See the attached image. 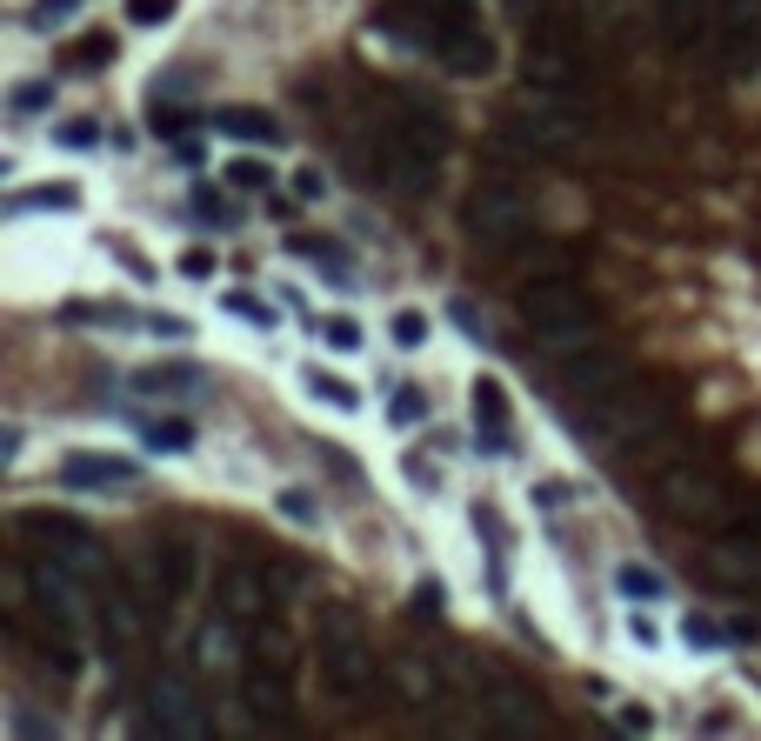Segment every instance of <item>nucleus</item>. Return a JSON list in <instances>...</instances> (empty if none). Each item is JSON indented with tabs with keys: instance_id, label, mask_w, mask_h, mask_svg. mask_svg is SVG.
Returning a JSON list of instances; mask_svg holds the SVG:
<instances>
[{
	"instance_id": "f257e3e1",
	"label": "nucleus",
	"mask_w": 761,
	"mask_h": 741,
	"mask_svg": "<svg viewBox=\"0 0 761 741\" xmlns=\"http://www.w3.org/2000/svg\"><path fill=\"white\" fill-rule=\"evenodd\" d=\"M314 654H321V682L342 701H355L368 688V675H374L368 628H361V615L348 602H321V615H314Z\"/></svg>"
},
{
	"instance_id": "f03ea898",
	"label": "nucleus",
	"mask_w": 761,
	"mask_h": 741,
	"mask_svg": "<svg viewBox=\"0 0 761 741\" xmlns=\"http://www.w3.org/2000/svg\"><path fill=\"white\" fill-rule=\"evenodd\" d=\"M522 321L535 327V348L541 355H581V348H595V327H587V307H581V294L568 288V281H528L522 288Z\"/></svg>"
},
{
	"instance_id": "7ed1b4c3",
	"label": "nucleus",
	"mask_w": 761,
	"mask_h": 741,
	"mask_svg": "<svg viewBox=\"0 0 761 741\" xmlns=\"http://www.w3.org/2000/svg\"><path fill=\"white\" fill-rule=\"evenodd\" d=\"M661 422H668V407H661L654 394H641L635 381L615 388V394H595V401L574 415V428L595 441V448H635V441H648Z\"/></svg>"
},
{
	"instance_id": "20e7f679",
	"label": "nucleus",
	"mask_w": 761,
	"mask_h": 741,
	"mask_svg": "<svg viewBox=\"0 0 761 741\" xmlns=\"http://www.w3.org/2000/svg\"><path fill=\"white\" fill-rule=\"evenodd\" d=\"M507 141L528 147V154H541V160H561V154H574V147H581V121H574V108H568V101L528 94L522 108H507Z\"/></svg>"
},
{
	"instance_id": "39448f33",
	"label": "nucleus",
	"mask_w": 761,
	"mask_h": 741,
	"mask_svg": "<svg viewBox=\"0 0 761 741\" xmlns=\"http://www.w3.org/2000/svg\"><path fill=\"white\" fill-rule=\"evenodd\" d=\"M468 234H474V247H488V255L515 247V240L528 234V201H522L515 188H501V181L474 188V201H468Z\"/></svg>"
},
{
	"instance_id": "423d86ee",
	"label": "nucleus",
	"mask_w": 761,
	"mask_h": 741,
	"mask_svg": "<svg viewBox=\"0 0 761 741\" xmlns=\"http://www.w3.org/2000/svg\"><path fill=\"white\" fill-rule=\"evenodd\" d=\"M661 502H668L674 521H689V528H721V521H728L721 487H715L702 468H668V474H661Z\"/></svg>"
},
{
	"instance_id": "0eeeda50",
	"label": "nucleus",
	"mask_w": 761,
	"mask_h": 741,
	"mask_svg": "<svg viewBox=\"0 0 761 741\" xmlns=\"http://www.w3.org/2000/svg\"><path fill=\"white\" fill-rule=\"evenodd\" d=\"M21 528L34 535V541H47L60 561H74L80 574H101V554H94V528L80 521V515H54V508H27L21 515Z\"/></svg>"
},
{
	"instance_id": "6e6552de",
	"label": "nucleus",
	"mask_w": 761,
	"mask_h": 741,
	"mask_svg": "<svg viewBox=\"0 0 761 741\" xmlns=\"http://www.w3.org/2000/svg\"><path fill=\"white\" fill-rule=\"evenodd\" d=\"M435 54H441V67L461 74V80H481V74L494 67V41L481 34V21H468V8L435 27Z\"/></svg>"
},
{
	"instance_id": "1a4fd4ad",
	"label": "nucleus",
	"mask_w": 761,
	"mask_h": 741,
	"mask_svg": "<svg viewBox=\"0 0 761 741\" xmlns=\"http://www.w3.org/2000/svg\"><path fill=\"white\" fill-rule=\"evenodd\" d=\"M147 721L160 728V734H181V741H201L208 734V715H201V695L181 682V675H154V688H147Z\"/></svg>"
},
{
	"instance_id": "9d476101",
	"label": "nucleus",
	"mask_w": 761,
	"mask_h": 741,
	"mask_svg": "<svg viewBox=\"0 0 761 741\" xmlns=\"http://www.w3.org/2000/svg\"><path fill=\"white\" fill-rule=\"evenodd\" d=\"M34 595H41V608L47 615H60V621H80V615H88V588H80V568L74 561H41L34 568Z\"/></svg>"
},
{
	"instance_id": "9b49d317",
	"label": "nucleus",
	"mask_w": 761,
	"mask_h": 741,
	"mask_svg": "<svg viewBox=\"0 0 761 741\" xmlns=\"http://www.w3.org/2000/svg\"><path fill=\"white\" fill-rule=\"evenodd\" d=\"M561 381L574 388V394H615V388H628V361L622 355H608V348H581V355H568V368H561Z\"/></svg>"
},
{
	"instance_id": "f8f14e48",
	"label": "nucleus",
	"mask_w": 761,
	"mask_h": 741,
	"mask_svg": "<svg viewBox=\"0 0 761 741\" xmlns=\"http://www.w3.org/2000/svg\"><path fill=\"white\" fill-rule=\"evenodd\" d=\"M488 728L494 734H507V741H528V734H548V715H541V701L528 695V688H494V701H488Z\"/></svg>"
},
{
	"instance_id": "ddd939ff",
	"label": "nucleus",
	"mask_w": 761,
	"mask_h": 741,
	"mask_svg": "<svg viewBox=\"0 0 761 741\" xmlns=\"http://www.w3.org/2000/svg\"><path fill=\"white\" fill-rule=\"evenodd\" d=\"M141 461L127 454H67L60 461V487H134Z\"/></svg>"
},
{
	"instance_id": "4468645a",
	"label": "nucleus",
	"mask_w": 761,
	"mask_h": 741,
	"mask_svg": "<svg viewBox=\"0 0 761 741\" xmlns=\"http://www.w3.org/2000/svg\"><path fill=\"white\" fill-rule=\"evenodd\" d=\"M715 27H721L728 60H754V54H761V0H721Z\"/></svg>"
},
{
	"instance_id": "2eb2a0df",
	"label": "nucleus",
	"mask_w": 761,
	"mask_h": 741,
	"mask_svg": "<svg viewBox=\"0 0 761 741\" xmlns=\"http://www.w3.org/2000/svg\"><path fill=\"white\" fill-rule=\"evenodd\" d=\"M522 80H528V94L568 101V94H574V60H568L561 47H528V60H522Z\"/></svg>"
},
{
	"instance_id": "dca6fc26",
	"label": "nucleus",
	"mask_w": 761,
	"mask_h": 741,
	"mask_svg": "<svg viewBox=\"0 0 761 741\" xmlns=\"http://www.w3.org/2000/svg\"><path fill=\"white\" fill-rule=\"evenodd\" d=\"M474 435L488 454H507V394L501 381H474Z\"/></svg>"
},
{
	"instance_id": "f3484780",
	"label": "nucleus",
	"mask_w": 761,
	"mask_h": 741,
	"mask_svg": "<svg viewBox=\"0 0 761 741\" xmlns=\"http://www.w3.org/2000/svg\"><path fill=\"white\" fill-rule=\"evenodd\" d=\"M715 8L721 0H654V14H661V34L674 41V47H689L708 21H715Z\"/></svg>"
},
{
	"instance_id": "a211bd4d",
	"label": "nucleus",
	"mask_w": 761,
	"mask_h": 741,
	"mask_svg": "<svg viewBox=\"0 0 761 741\" xmlns=\"http://www.w3.org/2000/svg\"><path fill=\"white\" fill-rule=\"evenodd\" d=\"M214 127H221L227 141H247V147H275V141H281L275 114H261V108H221Z\"/></svg>"
},
{
	"instance_id": "6ab92c4d",
	"label": "nucleus",
	"mask_w": 761,
	"mask_h": 741,
	"mask_svg": "<svg viewBox=\"0 0 761 741\" xmlns=\"http://www.w3.org/2000/svg\"><path fill=\"white\" fill-rule=\"evenodd\" d=\"M708 568L721 574V582H735V588H754V582H761V548H748V541H715V548H708Z\"/></svg>"
},
{
	"instance_id": "aec40b11",
	"label": "nucleus",
	"mask_w": 761,
	"mask_h": 741,
	"mask_svg": "<svg viewBox=\"0 0 761 741\" xmlns=\"http://www.w3.org/2000/svg\"><path fill=\"white\" fill-rule=\"evenodd\" d=\"M261 608H268V582H261L254 568H234V574H227V615L247 621V615H261Z\"/></svg>"
},
{
	"instance_id": "412c9836",
	"label": "nucleus",
	"mask_w": 761,
	"mask_h": 741,
	"mask_svg": "<svg viewBox=\"0 0 761 741\" xmlns=\"http://www.w3.org/2000/svg\"><path fill=\"white\" fill-rule=\"evenodd\" d=\"M160 561H167V595L188 602V595H194V574H201V554H194L188 541H167V548H160Z\"/></svg>"
},
{
	"instance_id": "4be33fe9",
	"label": "nucleus",
	"mask_w": 761,
	"mask_h": 741,
	"mask_svg": "<svg viewBox=\"0 0 761 741\" xmlns=\"http://www.w3.org/2000/svg\"><path fill=\"white\" fill-rule=\"evenodd\" d=\"M67 207H80V194L60 181V188H27V194H14L8 201V214H67Z\"/></svg>"
},
{
	"instance_id": "5701e85b",
	"label": "nucleus",
	"mask_w": 761,
	"mask_h": 741,
	"mask_svg": "<svg viewBox=\"0 0 761 741\" xmlns=\"http://www.w3.org/2000/svg\"><path fill=\"white\" fill-rule=\"evenodd\" d=\"M307 394L327 401V407H342V415H355V407H361V394H355L342 374H321V368H307Z\"/></svg>"
},
{
	"instance_id": "b1692460",
	"label": "nucleus",
	"mask_w": 761,
	"mask_h": 741,
	"mask_svg": "<svg viewBox=\"0 0 761 741\" xmlns=\"http://www.w3.org/2000/svg\"><path fill=\"white\" fill-rule=\"evenodd\" d=\"M615 588H622L628 602H654V595H661L668 582H661L654 568H641V561H622V568H615Z\"/></svg>"
},
{
	"instance_id": "393cba45",
	"label": "nucleus",
	"mask_w": 761,
	"mask_h": 741,
	"mask_svg": "<svg viewBox=\"0 0 761 741\" xmlns=\"http://www.w3.org/2000/svg\"><path fill=\"white\" fill-rule=\"evenodd\" d=\"M141 441H147L154 454H188V448H194V428H188V422H154V428H141Z\"/></svg>"
},
{
	"instance_id": "a878e982",
	"label": "nucleus",
	"mask_w": 761,
	"mask_h": 741,
	"mask_svg": "<svg viewBox=\"0 0 761 741\" xmlns=\"http://www.w3.org/2000/svg\"><path fill=\"white\" fill-rule=\"evenodd\" d=\"M194 381H201V368L181 361V368H147L134 388H141V394H181V388H194Z\"/></svg>"
},
{
	"instance_id": "bb28decb",
	"label": "nucleus",
	"mask_w": 761,
	"mask_h": 741,
	"mask_svg": "<svg viewBox=\"0 0 761 741\" xmlns=\"http://www.w3.org/2000/svg\"><path fill=\"white\" fill-rule=\"evenodd\" d=\"M80 8H88V0H34V8H27V27H34V34H54V27H67Z\"/></svg>"
},
{
	"instance_id": "cd10ccee",
	"label": "nucleus",
	"mask_w": 761,
	"mask_h": 741,
	"mask_svg": "<svg viewBox=\"0 0 761 741\" xmlns=\"http://www.w3.org/2000/svg\"><path fill=\"white\" fill-rule=\"evenodd\" d=\"M175 8H181V0H127V21H134V27H167V21H175Z\"/></svg>"
},
{
	"instance_id": "c85d7f7f",
	"label": "nucleus",
	"mask_w": 761,
	"mask_h": 741,
	"mask_svg": "<svg viewBox=\"0 0 761 741\" xmlns=\"http://www.w3.org/2000/svg\"><path fill=\"white\" fill-rule=\"evenodd\" d=\"M682 641H689V648H721L728 635H721L708 615H689V621H682Z\"/></svg>"
},
{
	"instance_id": "c756f323",
	"label": "nucleus",
	"mask_w": 761,
	"mask_h": 741,
	"mask_svg": "<svg viewBox=\"0 0 761 741\" xmlns=\"http://www.w3.org/2000/svg\"><path fill=\"white\" fill-rule=\"evenodd\" d=\"M394 341H401V348H421V341H428V314H414V307L394 314Z\"/></svg>"
},
{
	"instance_id": "7c9ffc66",
	"label": "nucleus",
	"mask_w": 761,
	"mask_h": 741,
	"mask_svg": "<svg viewBox=\"0 0 761 741\" xmlns=\"http://www.w3.org/2000/svg\"><path fill=\"white\" fill-rule=\"evenodd\" d=\"M321 335H327V348H342V355H348V348H361V327H355L348 314H334V321L321 327Z\"/></svg>"
},
{
	"instance_id": "2f4dec72",
	"label": "nucleus",
	"mask_w": 761,
	"mask_h": 741,
	"mask_svg": "<svg viewBox=\"0 0 761 741\" xmlns=\"http://www.w3.org/2000/svg\"><path fill=\"white\" fill-rule=\"evenodd\" d=\"M227 307H234L240 321H254V327H275V307H268V301H254V294H227Z\"/></svg>"
},
{
	"instance_id": "473e14b6",
	"label": "nucleus",
	"mask_w": 761,
	"mask_h": 741,
	"mask_svg": "<svg viewBox=\"0 0 761 741\" xmlns=\"http://www.w3.org/2000/svg\"><path fill=\"white\" fill-rule=\"evenodd\" d=\"M227 181L254 194V188H268V168H261V160H227Z\"/></svg>"
},
{
	"instance_id": "72a5a7b5",
	"label": "nucleus",
	"mask_w": 761,
	"mask_h": 741,
	"mask_svg": "<svg viewBox=\"0 0 761 741\" xmlns=\"http://www.w3.org/2000/svg\"><path fill=\"white\" fill-rule=\"evenodd\" d=\"M54 101V88H47V80H27V88H14V114H41Z\"/></svg>"
},
{
	"instance_id": "f704fd0d",
	"label": "nucleus",
	"mask_w": 761,
	"mask_h": 741,
	"mask_svg": "<svg viewBox=\"0 0 761 741\" xmlns=\"http://www.w3.org/2000/svg\"><path fill=\"white\" fill-rule=\"evenodd\" d=\"M54 141H60V147H94L101 127H94V121H67V127H54Z\"/></svg>"
},
{
	"instance_id": "c9c22d12",
	"label": "nucleus",
	"mask_w": 761,
	"mask_h": 741,
	"mask_svg": "<svg viewBox=\"0 0 761 741\" xmlns=\"http://www.w3.org/2000/svg\"><path fill=\"white\" fill-rule=\"evenodd\" d=\"M281 515H288V521H301V528H307V521H321V508L307 502L301 487H288V494H281Z\"/></svg>"
},
{
	"instance_id": "e433bc0d",
	"label": "nucleus",
	"mask_w": 761,
	"mask_h": 741,
	"mask_svg": "<svg viewBox=\"0 0 761 741\" xmlns=\"http://www.w3.org/2000/svg\"><path fill=\"white\" fill-rule=\"evenodd\" d=\"M421 415H428V394H421V388H401V394H394V422H421Z\"/></svg>"
},
{
	"instance_id": "4c0bfd02",
	"label": "nucleus",
	"mask_w": 761,
	"mask_h": 741,
	"mask_svg": "<svg viewBox=\"0 0 761 741\" xmlns=\"http://www.w3.org/2000/svg\"><path fill=\"white\" fill-rule=\"evenodd\" d=\"M201 662H234V654H227V628H201Z\"/></svg>"
},
{
	"instance_id": "58836bf2",
	"label": "nucleus",
	"mask_w": 761,
	"mask_h": 741,
	"mask_svg": "<svg viewBox=\"0 0 761 741\" xmlns=\"http://www.w3.org/2000/svg\"><path fill=\"white\" fill-rule=\"evenodd\" d=\"M401 682H407V695H421V701H428V695L441 688V682H435V669H414V662L401 669Z\"/></svg>"
},
{
	"instance_id": "ea45409f",
	"label": "nucleus",
	"mask_w": 761,
	"mask_h": 741,
	"mask_svg": "<svg viewBox=\"0 0 761 741\" xmlns=\"http://www.w3.org/2000/svg\"><path fill=\"white\" fill-rule=\"evenodd\" d=\"M448 314H455V327H468V341H488V321H481V314H474L468 301H455Z\"/></svg>"
},
{
	"instance_id": "a19ab883",
	"label": "nucleus",
	"mask_w": 761,
	"mask_h": 741,
	"mask_svg": "<svg viewBox=\"0 0 761 741\" xmlns=\"http://www.w3.org/2000/svg\"><path fill=\"white\" fill-rule=\"evenodd\" d=\"M321 194H327V181L314 168H294V201H321Z\"/></svg>"
},
{
	"instance_id": "79ce46f5",
	"label": "nucleus",
	"mask_w": 761,
	"mask_h": 741,
	"mask_svg": "<svg viewBox=\"0 0 761 741\" xmlns=\"http://www.w3.org/2000/svg\"><path fill=\"white\" fill-rule=\"evenodd\" d=\"M147 327H154L160 341H181V335H188V321H181V314H147Z\"/></svg>"
},
{
	"instance_id": "37998d69",
	"label": "nucleus",
	"mask_w": 761,
	"mask_h": 741,
	"mask_svg": "<svg viewBox=\"0 0 761 741\" xmlns=\"http://www.w3.org/2000/svg\"><path fill=\"white\" fill-rule=\"evenodd\" d=\"M181 274H194V281L214 274V255H208V247H188V255H181Z\"/></svg>"
},
{
	"instance_id": "c03bdc74",
	"label": "nucleus",
	"mask_w": 761,
	"mask_h": 741,
	"mask_svg": "<svg viewBox=\"0 0 761 741\" xmlns=\"http://www.w3.org/2000/svg\"><path fill=\"white\" fill-rule=\"evenodd\" d=\"M414 608L435 615V608H441V582H421V588H414Z\"/></svg>"
},
{
	"instance_id": "a18cd8bd",
	"label": "nucleus",
	"mask_w": 761,
	"mask_h": 741,
	"mask_svg": "<svg viewBox=\"0 0 761 741\" xmlns=\"http://www.w3.org/2000/svg\"><path fill=\"white\" fill-rule=\"evenodd\" d=\"M535 494H541V508H561V502H568V487H561V481H541Z\"/></svg>"
},
{
	"instance_id": "49530a36",
	"label": "nucleus",
	"mask_w": 761,
	"mask_h": 741,
	"mask_svg": "<svg viewBox=\"0 0 761 741\" xmlns=\"http://www.w3.org/2000/svg\"><path fill=\"white\" fill-rule=\"evenodd\" d=\"M622 728H641V734H648V728H654V715H648V708H622Z\"/></svg>"
},
{
	"instance_id": "de8ad7c7",
	"label": "nucleus",
	"mask_w": 761,
	"mask_h": 741,
	"mask_svg": "<svg viewBox=\"0 0 761 741\" xmlns=\"http://www.w3.org/2000/svg\"><path fill=\"white\" fill-rule=\"evenodd\" d=\"M14 734H54V728H47L41 715H14Z\"/></svg>"
}]
</instances>
